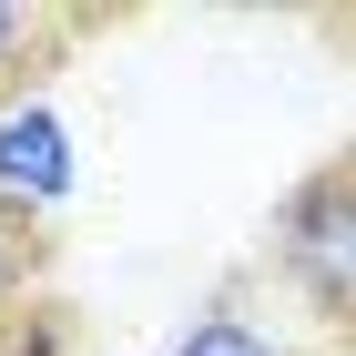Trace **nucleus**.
Listing matches in <instances>:
<instances>
[{"mask_svg":"<svg viewBox=\"0 0 356 356\" xmlns=\"http://www.w3.org/2000/svg\"><path fill=\"white\" fill-rule=\"evenodd\" d=\"M275 305L296 316L316 346L356 356V143L326 153V163H305L296 184L275 193L265 214V265Z\"/></svg>","mask_w":356,"mask_h":356,"instance_id":"1","label":"nucleus"},{"mask_svg":"<svg viewBox=\"0 0 356 356\" xmlns=\"http://www.w3.org/2000/svg\"><path fill=\"white\" fill-rule=\"evenodd\" d=\"M163 356H336V346H316L254 275H234V285H214V296L163 336Z\"/></svg>","mask_w":356,"mask_h":356,"instance_id":"2","label":"nucleus"},{"mask_svg":"<svg viewBox=\"0 0 356 356\" xmlns=\"http://www.w3.org/2000/svg\"><path fill=\"white\" fill-rule=\"evenodd\" d=\"M72 184H82L72 122H61L51 102H10V112H0V204H21V214L51 224L61 204H72Z\"/></svg>","mask_w":356,"mask_h":356,"instance_id":"3","label":"nucleus"},{"mask_svg":"<svg viewBox=\"0 0 356 356\" xmlns=\"http://www.w3.org/2000/svg\"><path fill=\"white\" fill-rule=\"evenodd\" d=\"M92 31H102V10H51V0H0V112H10V102H41V82H51L61 61L82 51Z\"/></svg>","mask_w":356,"mask_h":356,"instance_id":"4","label":"nucleus"},{"mask_svg":"<svg viewBox=\"0 0 356 356\" xmlns=\"http://www.w3.org/2000/svg\"><path fill=\"white\" fill-rule=\"evenodd\" d=\"M41 265H51V224H41V214H21V204H0V326L31 305Z\"/></svg>","mask_w":356,"mask_h":356,"instance_id":"5","label":"nucleus"}]
</instances>
